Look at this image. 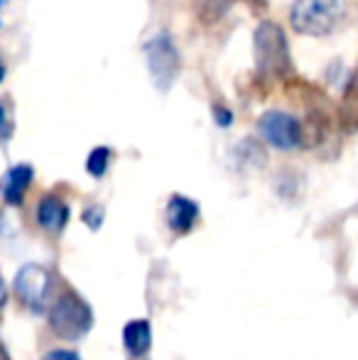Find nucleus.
<instances>
[{
    "label": "nucleus",
    "mask_w": 358,
    "mask_h": 360,
    "mask_svg": "<svg viewBox=\"0 0 358 360\" xmlns=\"http://www.w3.org/2000/svg\"><path fill=\"white\" fill-rule=\"evenodd\" d=\"M84 221H87V226L91 231H98L101 223H103V209H101V206H89L87 214H84Z\"/></svg>",
    "instance_id": "2eb2a0df"
},
{
    "label": "nucleus",
    "mask_w": 358,
    "mask_h": 360,
    "mask_svg": "<svg viewBox=\"0 0 358 360\" xmlns=\"http://www.w3.org/2000/svg\"><path fill=\"white\" fill-rule=\"evenodd\" d=\"M34 179V169L32 165H15L0 176V196H3L5 204L10 206H20L25 201L30 184Z\"/></svg>",
    "instance_id": "0eeeda50"
},
{
    "label": "nucleus",
    "mask_w": 358,
    "mask_h": 360,
    "mask_svg": "<svg viewBox=\"0 0 358 360\" xmlns=\"http://www.w3.org/2000/svg\"><path fill=\"white\" fill-rule=\"evenodd\" d=\"M214 120H216V125H221V128H229V125L234 123V113H231L224 103H216L214 105Z\"/></svg>",
    "instance_id": "dca6fc26"
},
{
    "label": "nucleus",
    "mask_w": 358,
    "mask_h": 360,
    "mask_svg": "<svg viewBox=\"0 0 358 360\" xmlns=\"http://www.w3.org/2000/svg\"><path fill=\"white\" fill-rule=\"evenodd\" d=\"M258 133L275 150H295L305 143V125L287 110H268L258 118Z\"/></svg>",
    "instance_id": "39448f33"
},
{
    "label": "nucleus",
    "mask_w": 358,
    "mask_h": 360,
    "mask_svg": "<svg viewBox=\"0 0 358 360\" xmlns=\"http://www.w3.org/2000/svg\"><path fill=\"white\" fill-rule=\"evenodd\" d=\"M123 343L130 356H145L153 346V328L148 319H133L123 328Z\"/></svg>",
    "instance_id": "9b49d317"
},
{
    "label": "nucleus",
    "mask_w": 358,
    "mask_h": 360,
    "mask_svg": "<svg viewBox=\"0 0 358 360\" xmlns=\"http://www.w3.org/2000/svg\"><path fill=\"white\" fill-rule=\"evenodd\" d=\"M110 157H113V152H110V147L101 145V147H94L87 160V172L91 176H96V179H101V176L108 172V165H110Z\"/></svg>",
    "instance_id": "ddd939ff"
},
{
    "label": "nucleus",
    "mask_w": 358,
    "mask_h": 360,
    "mask_svg": "<svg viewBox=\"0 0 358 360\" xmlns=\"http://www.w3.org/2000/svg\"><path fill=\"white\" fill-rule=\"evenodd\" d=\"M34 216H37L39 228H44V231H49V233H62L69 221V206L64 204L59 196L47 194L39 199L37 214Z\"/></svg>",
    "instance_id": "9d476101"
},
{
    "label": "nucleus",
    "mask_w": 358,
    "mask_h": 360,
    "mask_svg": "<svg viewBox=\"0 0 358 360\" xmlns=\"http://www.w3.org/2000/svg\"><path fill=\"white\" fill-rule=\"evenodd\" d=\"M253 59H255V76H258V81L265 89H272L275 84H285L287 79L295 76L287 34L272 20H263L255 27Z\"/></svg>",
    "instance_id": "f257e3e1"
},
{
    "label": "nucleus",
    "mask_w": 358,
    "mask_h": 360,
    "mask_svg": "<svg viewBox=\"0 0 358 360\" xmlns=\"http://www.w3.org/2000/svg\"><path fill=\"white\" fill-rule=\"evenodd\" d=\"M165 216H167V226L172 228V233L184 236V233H189L191 228L196 226V218H199V204L191 201V199H186V196H181V194H174L172 199L167 201V211H165Z\"/></svg>",
    "instance_id": "6e6552de"
},
{
    "label": "nucleus",
    "mask_w": 358,
    "mask_h": 360,
    "mask_svg": "<svg viewBox=\"0 0 358 360\" xmlns=\"http://www.w3.org/2000/svg\"><path fill=\"white\" fill-rule=\"evenodd\" d=\"M145 62H148V72L153 79V86L162 94H167L174 84H177L181 74V57L179 49L174 44L170 32H158L153 39L143 44Z\"/></svg>",
    "instance_id": "7ed1b4c3"
},
{
    "label": "nucleus",
    "mask_w": 358,
    "mask_h": 360,
    "mask_svg": "<svg viewBox=\"0 0 358 360\" xmlns=\"http://www.w3.org/2000/svg\"><path fill=\"white\" fill-rule=\"evenodd\" d=\"M336 118H339V125L344 133H358V64L344 84Z\"/></svg>",
    "instance_id": "1a4fd4ad"
},
{
    "label": "nucleus",
    "mask_w": 358,
    "mask_h": 360,
    "mask_svg": "<svg viewBox=\"0 0 358 360\" xmlns=\"http://www.w3.org/2000/svg\"><path fill=\"white\" fill-rule=\"evenodd\" d=\"M13 135H15L13 108H10V103H5V101L0 98V140H3V143H8Z\"/></svg>",
    "instance_id": "4468645a"
},
{
    "label": "nucleus",
    "mask_w": 358,
    "mask_h": 360,
    "mask_svg": "<svg viewBox=\"0 0 358 360\" xmlns=\"http://www.w3.org/2000/svg\"><path fill=\"white\" fill-rule=\"evenodd\" d=\"M15 294L20 302H25L34 311H42L52 294V275L42 265H25L15 275Z\"/></svg>",
    "instance_id": "423d86ee"
},
{
    "label": "nucleus",
    "mask_w": 358,
    "mask_h": 360,
    "mask_svg": "<svg viewBox=\"0 0 358 360\" xmlns=\"http://www.w3.org/2000/svg\"><path fill=\"white\" fill-rule=\"evenodd\" d=\"M3 5H5V0H0V8H3Z\"/></svg>",
    "instance_id": "4be33fe9"
},
{
    "label": "nucleus",
    "mask_w": 358,
    "mask_h": 360,
    "mask_svg": "<svg viewBox=\"0 0 358 360\" xmlns=\"http://www.w3.org/2000/svg\"><path fill=\"white\" fill-rule=\"evenodd\" d=\"M5 302H8V285H5L3 275H0V309L5 307Z\"/></svg>",
    "instance_id": "6ab92c4d"
},
{
    "label": "nucleus",
    "mask_w": 358,
    "mask_h": 360,
    "mask_svg": "<svg viewBox=\"0 0 358 360\" xmlns=\"http://www.w3.org/2000/svg\"><path fill=\"white\" fill-rule=\"evenodd\" d=\"M238 0H194V13L204 25H214L234 8Z\"/></svg>",
    "instance_id": "f8f14e48"
},
{
    "label": "nucleus",
    "mask_w": 358,
    "mask_h": 360,
    "mask_svg": "<svg viewBox=\"0 0 358 360\" xmlns=\"http://www.w3.org/2000/svg\"><path fill=\"white\" fill-rule=\"evenodd\" d=\"M344 13V0H295L290 8V22L297 34L326 37L341 25Z\"/></svg>",
    "instance_id": "f03ea898"
},
{
    "label": "nucleus",
    "mask_w": 358,
    "mask_h": 360,
    "mask_svg": "<svg viewBox=\"0 0 358 360\" xmlns=\"http://www.w3.org/2000/svg\"><path fill=\"white\" fill-rule=\"evenodd\" d=\"M49 326L64 341H79L94 326V311L77 292H64L49 309Z\"/></svg>",
    "instance_id": "20e7f679"
},
{
    "label": "nucleus",
    "mask_w": 358,
    "mask_h": 360,
    "mask_svg": "<svg viewBox=\"0 0 358 360\" xmlns=\"http://www.w3.org/2000/svg\"><path fill=\"white\" fill-rule=\"evenodd\" d=\"M3 79H5V64H3V59H0V84H3Z\"/></svg>",
    "instance_id": "aec40b11"
},
{
    "label": "nucleus",
    "mask_w": 358,
    "mask_h": 360,
    "mask_svg": "<svg viewBox=\"0 0 358 360\" xmlns=\"http://www.w3.org/2000/svg\"><path fill=\"white\" fill-rule=\"evenodd\" d=\"M42 360H82V358L74 351H62V348H59V351H49Z\"/></svg>",
    "instance_id": "f3484780"
},
{
    "label": "nucleus",
    "mask_w": 358,
    "mask_h": 360,
    "mask_svg": "<svg viewBox=\"0 0 358 360\" xmlns=\"http://www.w3.org/2000/svg\"><path fill=\"white\" fill-rule=\"evenodd\" d=\"M245 3L250 5V10H253L255 15H263L265 10H268V0H245Z\"/></svg>",
    "instance_id": "a211bd4d"
},
{
    "label": "nucleus",
    "mask_w": 358,
    "mask_h": 360,
    "mask_svg": "<svg viewBox=\"0 0 358 360\" xmlns=\"http://www.w3.org/2000/svg\"><path fill=\"white\" fill-rule=\"evenodd\" d=\"M0 360H10L8 356H5V351H3V348H0Z\"/></svg>",
    "instance_id": "412c9836"
}]
</instances>
